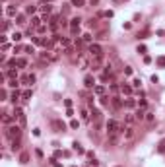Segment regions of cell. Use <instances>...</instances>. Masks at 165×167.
<instances>
[{"label":"cell","mask_w":165,"mask_h":167,"mask_svg":"<svg viewBox=\"0 0 165 167\" xmlns=\"http://www.w3.org/2000/svg\"><path fill=\"white\" fill-rule=\"evenodd\" d=\"M6 136L10 140L20 138V136H22V128H20V126H8V128H6Z\"/></svg>","instance_id":"obj_1"},{"label":"cell","mask_w":165,"mask_h":167,"mask_svg":"<svg viewBox=\"0 0 165 167\" xmlns=\"http://www.w3.org/2000/svg\"><path fill=\"white\" fill-rule=\"evenodd\" d=\"M107 132H109V134H117V132H119V123L111 119V121L107 123Z\"/></svg>","instance_id":"obj_2"},{"label":"cell","mask_w":165,"mask_h":167,"mask_svg":"<svg viewBox=\"0 0 165 167\" xmlns=\"http://www.w3.org/2000/svg\"><path fill=\"white\" fill-rule=\"evenodd\" d=\"M90 52H91V57H101V54H103V52H101V47H99L97 43L90 45Z\"/></svg>","instance_id":"obj_3"},{"label":"cell","mask_w":165,"mask_h":167,"mask_svg":"<svg viewBox=\"0 0 165 167\" xmlns=\"http://www.w3.org/2000/svg\"><path fill=\"white\" fill-rule=\"evenodd\" d=\"M22 82L25 84V86H31V84L35 82V76H33V74H23V76H22Z\"/></svg>","instance_id":"obj_4"},{"label":"cell","mask_w":165,"mask_h":167,"mask_svg":"<svg viewBox=\"0 0 165 167\" xmlns=\"http://www.w3.org/2000/svg\"><path fill=\"white\" fill-rule=\"evenodd\" d=\"M53 128H54V132H62V130H64V123L58 121V119H54V121H53Z\"/></svg>","instance_id":"obj_5"},{"label":"cell","mask_w":165,"mask_h":167,"mask_svg":"<svg viewBox=\"0 0 165 167\" xmlns=\"http://www.w3.org/2000/svg\"><path fill=\"white\" fill-rule=\"evenodd\" d=\"M84 84H86V87H93V84H95V78H93L91 74H88V76L84 78Z\"/></svg>","instance_id":"obj_6"},{"label":"cell","mask_w":165,"mask_h":167,"mask_svg":"<svg viewBox=\"0 0 165 167\" xmlns=\"http://www.w3.org/2000/svg\"><path fill=\"white\" fill-rule=\"evenodd\" d=\"M91 119H93V123L99 126V121H101V111H97V109H93L91 111Z\"/></svg>","instance_id":"obj_7"},{"label":"cell","mask_w":165,"mask_h":167,"mask_svg":"<svg viewBox=\"0 0 165 167\" xmlns=\"http://www.w3.org/2000/svg\"><path fill=\"white\" fill-rule=\"evenodd\" d=\"M111 103H113L115 109H120V107H122V101H120L119 97H111Z\"/></svg>","instance_id":"obj_8"},{"label":"cell","mask_w":165,"mask_h":167,"mask_svg":"<svg viewBox=\"0 0 165 167\" xmlns=\"http://www.w3.org/2000/svg\"><path fill=\"white\" fill-rule=\"evenodd\" d=\"M20 148H22V142H20V138L12 140V150H14V152H18V150H20Z\"/></svg>","instance_id":"obj_9"},{"label":"cell","mask_w":165,"mask_h":167,"mask_svg":"<svg viewBox=\"0 0 165 167\" xmlns=\"http://www.w3.org/2000/svg\"><path fill=\"white\" fill-rule=\"evenodd\" d=\"M155 64H157L159 68H165V57H157L155 58Z\"/></svg>","instance_id":"obj_10"},{"label":"cell","mask_w":165,"mask_h":167,"mask_svg":"<svg viewBox=\"0 0 165 167\" xmlns=\"http://www.w3.org/2000/svg\"><path fill=\"white\" fill-rule=\"evenodd\" d=\"M41 10L45 12V16H49V14H51V6H49L47 2H43V4H41Z\"/></svg>","instance_id":"obj_11"},{"label":"cell","mask_w":165,"mask_h":167,"mask_svg":"<svg viewBox=\"0 0 165 167\" xmlns=\"http://www.w3.org/2000/svg\"><path fill=\"white\" fill-rule=\"evenodd\" d=\"M16 64L20 66V68H25V66H27V60H25V58H18V60H16Z\"/></svg>","instance_id":"obj_12"},{"label":"cell","mask_w":165,"mask_h":167,"mask_svg":"<svg viewBox=\"0 0 165 167\" xmlns=\"http://www.w3.org/2000/svg\"><path fill=\"white\" fill-rule=\"evenodd\" d=\"M120 89H122V93H126V95H130V93H132V87H130V86H124V84L120 86Z\"/></svg>","instance_id":"obj_13"},{"label":"cell","mask_w":165,"mask_h":167,"mask_svg":"<svg viewBox=\"0 0 165 167\" xmlns=\"http://www.w3.org/2000/svg\"><path fill=\"white\" fill-rule=\"evenodd\" d=\"M20 161H22V163H27V161H29V153L23 152L22 155H20Z\"/></svg>","instance_id":"obj_14"},{"label":"cell","mask_w":165,"mask_h":167,"mask_svg":"<svg viewBox=\"0 0 165 167\" xmlns=\"http://www.w3.org/2000/svg\"><path fill=\"white\" fill-rule=\"evenodd\" d=\"M132 136H134V128H130V126H128L126 132H124V138H132Z\"/></svg>","instance_id":"obj_15"},{"label":"cell","mask_w":165,"mask_h":167,"mask_svg":"<svg viewBox=\"0 0 165 167\" xmlns=\"http://www.w3.org/2000/svg\"><path fill=\"white\" fill-rule=\"evenodd\" d=\"M148 33H150V29H148V27H146V29H142V31L138 33V39H146V35H148Z\"/></svg>","instance_id":"obj_16"},{"label":"cell","mask_w":165,"mask_h":167,"mask_svg":"<svg viewBox=\"0 0 165 167\" xmlns=\"http://www.w3.org/2000/svg\"><path fill=\"white\" fill-rule=\"evenodd\" d=\"M72 146H74V152H78V153H84V148H82L80 144H78V142H74Z\"/></svg>","instance_id":"obj_17"},{"label":"cell","mask_w":165,"mask_h":167,"mask_svg":"<svg viewBox=\"0 0 165 167\" xmlns=\"http://www.w3.org/2000/svg\"><path fill=\"white\" fill-rule=\"evenodd\" d=\"M95 93L103 95V93H105V87H103V86H95Z\"/></svg>","instance_id":"obj_18"},{"label":"cell","mask_w":165,"mask_h":167,"mask_svg":"<svg viewBox=\"0 0 165 167\" xmlns=\"http://www.w3.org/2000/svg\"><path fill=\"white\" fill-rule=\"evenodd\" d=\"M31 25H33V27H39V25H41V20H39V18H33V20H31Z\"/></svg>","instance_id":"obj_19"},{"label":"cell","mask_w":165,"mask_h":167,"mask_svg":"<svg viewBox=\"0 0 165 167\" xmlns=\"http://www.w3.org/2000/svg\"><path fill=\"white\" fill-rule=\"evenodd\" d=\"M6 14H8V16H14V14H16V8H14V6H8V8H6Z\"/></svg>","instance_id":"obj_20"},{"label":"cell","mask_w":165,"mask_h":167,"mask_svg":"<svg viewBox=\"0 0 165 167\" xmlns=\"http://www.w3.org/2000/svg\"><path fill=\"white\" fill-rule=\"evenodd\" d=\"M22 97H23V99H29V97H31V89H25V91L22 93Z\"/></svg>","instance_id":"obj_21"},{"label":"cell","mask_w":165,"mask_h":167,"mask_svg":"<svg viewBox=\"0 0 165 167\" xmlns=\"http://www.w3.org/2000/svg\"><path fill=\"white\" fill-rule=\"evenodd\" d=\"M16 20H18V22H16V23H20V25H23V23H25V18H23V16H18Z\"/></svg>","instance_id":"obj_22"},{"label":"cell","mask_w":165,"mask_h":167,"mask_svg":"<svg viewBox=\"0 0 165 167\" xmlns=\"http://www.w3.org/2000/svg\"><path fill=\"white\" fill-rule=\"evenodd\" d=\"M18 99H20V91H14V93H12V101H18Z\"/></svg>","instance_id":"obj_23"},{"label":"cell","mask_w":165,"mask_h":167,"mask_svg":"<svg viewBox=\"0 0 165 167\" xmlns=\"http://www.w3.org/2000/svg\"><path fill=\"white\" fill-rule=\"evenodd\" d=\"M72 4H74V6H78V8H80V6H84V0H72Z\"/></svg>","instance_id":"obj_24"},{"label":"cell","mask_w":165,"mask_h":167,"mask_svg":"<svg viewBox=\"0 0 165 167\" xmlns=\"http://www.w3.org/2000/svg\"><path fill=\"white\" fill-rule=\"evenodd\" d=\"M80 22H82L80 18H72V22H70V23H72V25H80Z\"/></svg>","instance_id":"obj_25"},{"label":"cell","mask_w":165,"mask_h":167,"mask_svg":"<svg viewBox=\"0 0 165 167\" xmlns=\"http://www.w3.org/2000/svg\"><path fill=\"white\" fill-rule=\"evenodd\" d=\"M146 121H148V123H153V115H151V113H146Z\"/></svg>","instance_id":"obj_26"},{"label":"cell","mask_w":165,"mask_h":167,"mask_svg":"<svg viewBox=\"0 0 165 167\" xmlns=\"http://www.w3.org/2000/svg\"><path fill=\"white\" fill-rule=\"evenodd\" d=\"M22 33H14V35H12V39H14V41H20V39H22Z\"/></svg>","instance_id":"obj_27"},{"label":"cell","mask_w":165,"mask_h":167,"mask_svg":"<svg viewBox=\"0 0 165 167\" xmlns=\"http://www.w3.org/2000/svg\"><path fill=\"white\" fill-rule=\"evenodd\" d=\"M144 115H146V113H142V111H138V113H136V119H138V121H142V119H144Z\"/></svg>","instance_id":"obj_28"},{"label":"cell","mask_w":165,"mask_h":167,"mask_svg":"<svg viewBox=\"0 0 165 167\" xmlns=\"http://www.w3.org/2000/svg\"><path fill=\"white\" fill-rule=\"evenodd\" d=\"M25 12H27V14H33V12H35V6H27V8H25Z\"/></svg>","instance_id":"obj_29"},{"label":"cell","mask_w":165,"mask_h":167,"mask_svg":"<svg viewBox=\"0 0 165 167\" xmlns=\"http://www.w3.org/2000/svg\"><path fill=\"white\" fill-rule=\"evenodd\" d=\"M90 27H97V20L91 18V20H90Z\"/></svg>","instance_id":"obj_30"},{"label":"cell","mask_w":165,"mask_h":167,"mask_svg":"<svg viewBox=\"0 0 165 167\" xmlns=\"http://www.w3.org/2000/svg\"><path fill=\"white\" fill-rule=\"evenodd\" d=\"M60 43H62V47H68V45H70V41H68V39H60Z\"/></svg>","instance_id":"obj_31"},{"label":"cell","mask_w":165,"mask_h":167,"mask_svg":"<svg viewBox=\"0 0 165 167\" xmlns=\"http://www.w3.org/2000/svg\"><path fill=\"white\" fill-rule=\"evenodd\" d=\"M138 52H140V54H144V52H146V47H144V45H140V47H138Z\"/></svg>","instance_id":"obj_32"},{"label":"cell","mask_w":165,"mask_h":167,"mask_svg":"<svg viewBox=\"0 0 165 167\" xmlns=\"http://www.w3.org/2000/svg\"><path fill=\"white\" fill-rule=\"evenodd\" d=\"M124 74H126V76H130V74H132V68H130V66H126V68H124Z\"/></svg>","instance_id":"obj_33"},{"label":"cell","mask_w":165,"mask_h":167,"mask_svg":"<svg viewBox=\"0 0 165 167\" xmlns=\"http://www.w3.org/2000/svg\"><path fill=\"white\" fill-rule=\"evenodd\" d=\"M70 126H72V128H78V126H80V123H78V121H72V123H70Z\"/></svg>","instance_id":"obj_34"},{"label":"cell","mask_w":165,"mask_h":167,"mask_svg":"<svg viewBox=\"0 0 165 167\" xmlns=\"http://www.w3.org/2000/svg\"><path fill=\"white\" fill-rule=\"evenodd\" d=\"M60 25H62V27H66V25H68V22L64 20V18H60Z\"/></svg>","instance_id":"obj_35"},{"label":"cell","mask_w":165,"mask_h":167,"mask_svg":"<svg viewBox=\"0 0 165 167\" xmlns=\"http://www.w3.org/2000/svg\"><path fill=\"white\" fill-rule=\"evenodd\" d=\"M126 107H128V109H130V107H134V101H132V99H128V101H126Z\"/></svg>","instance_id":"obj_36"},{"label":"cell","mask_w":165,"mask_h":167,"mask_svg":"<svg viewBox=\"0 0 165 167\" xmlns=\"http://www.w3.org/2000/svg\"><path fill=\"white\" fill-rule=\"evenodd\" d=\"M53 167H62V165H60V163H53Z\"/></svg>","instance_id":"obj_37"}]
</instances>
